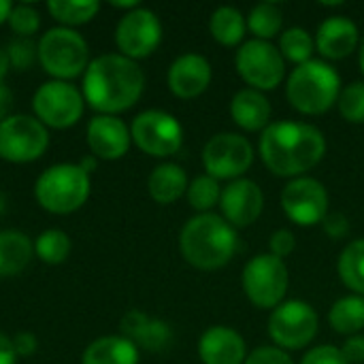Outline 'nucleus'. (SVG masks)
Wrapping results in <instances>:
<instances>
[{"label":"nucleus","mask_w":364,"mask_h":364,"mask_svg":"<svg viewBox=\"0 0 364 364\" xmlns=\"http://www.w3.org/2000/svg\"><path fill=\"white\" fill-rule=\"evenodd\" d=\"M326 154L324 134L305 122H273L262 130L260 156L277 177H303Z\"/></svg>","instance_id":"obj_1"},{"label":"nucleus","mask_w":364,"mask_h":364,"mask_svg":"<svg viewBox=\"0 0 364 364\" xmlns=\"http://www.w3.org/2000/svg\"><path fill=\"white\" fill-rule=\"evenodd\" d=\"M145 75L139 64L122 53H107L92 60L83 75V98L100 115L130 109L143 94Z\"/></svg>","instance_id":"obj_2"},{"label":"nucleus","mask_w":364,"mask_h":364,"mask_svg":"<svg viewBox=\"0 0 364 364\" xmlns=\"http://www.w3.org/2000/svg\"><path fill=\"white\" fill-rule=\"evenodd\" d=\"M237 230L215 213H198L186 222L179 235L181 256L200 271H215L226 267L237 254Z\"/></svg>","instance_id":"obj_3"},{"label":"nucleus","mask_w":364,"mask_h":364,"mask_svg":"<svg viewBox=\"0 0 364 364\" xmlns=\"http://www.w3.org/2000/svg\"><path fill=\"white\" fill-rule=\"evenodd\" d=\"M341 94V77L339 73L322 62V60H309L301 66H296L286 85V96L290 105L305 113V115H322L333 105H337Z\"/></svg>","instance_id":"obj_4"},{"label":"nucleus","mask_w":364,"mask_h":364,"mask_svg":"<svg viewBox=\"0 0 364 364\" xmlns=\"http://www.w3.org/2000/svg\"><path fill=\"white\" fill-rule=\"evenodd\" d=\"M90 188V175L79 164H55L36 179L34 196L45 211L64 215L85 205Z\"/></svg>","instance_id":"obj_5"},{"label":"nucleus","mask_w":364,"mask_h":364,"mask_svg":"<svg viewBox=\"0 0 364 364\" xmlns=\"http://www.w3.org/2000/svg\"><path fill=\"white\" fill-rule=\"evenodd\" d=\"M38 62L58 81L75 79L87 68V43L73 28H51L38 41Z\"/></svg>","instance_id":"obj_6"},{"label":"nucleus","mask_w":364,"mask_h":364,"mask_svg":"<svg viewBox=\"0 0 364 364\" xmlns=\"http://www.w3.org/2000/svg\"><path fill=\"white\" fill-rule=\"evenodd\" d=\"M243 292L258 309H275L284 303L290 275L282 258L273 254L254 256L243 269Z\"/></svg>","instance_id":"obj_7"},{"label":"nucleus","mask_w":364,"mask_h":364,"mask_svg":"<svg viewBox=\"0 0 364 364\" xmlns=\"http://www.w3.org/2000/svg\"><path fill=\"white\" fill-rule=\"evenodd\" d=\"M235 66L241 79L252 90L258 92L275 90L286 75V62L279 49L269 41H260V38L245 41L239 47Z\"/></svg>","instance_id":"obj_8"},{"label":"nucleus","mask_w":364,"mask_h":364,"mask_svg":"<svg viewBox=\"0 0 364 364\" xmlns=\"http://www.w3.org/2000/svg\"><path fill=\"white\" fill-rule=\"evenodd\" d=\"M316 309L305 301H284L269 318V337L279 350H303L318 335Z\"/></svg>","instance_id":"obj_9"},{"label":"nucleus","mask_w":364,"mask_h":364,"mask_svg":"<svg viewBox=\"0 0 364 364\" xmlns=\"http://www.w3.org/2000/svg\"><path fill=\"white\" fill-rule=\"evenodd\" d=\"M83 92H79L68 81H47L43 83L32 100L36 119L51 128H70L83 115Z\"/></svg>","instance_id":"obj_10"},{"label":"nucleus","mask_w":364,"mask_h":364,"mask_svg":"<svg viewBox=\"0 0 364 364\" xmlns=\"http://www.w3.org/2000/svg\"><path fill=\"white\" fill-rule=\"evenodd\" d=\"M130 136L139 149L154 158H168L177 154L183 145V128L166 111H143L134 117Z\"/></svg>","instance_id":"obj_11"},{"label":"nucleus","mask_w":364,"mask_h":364,"mask_svg":"<svg viewBox=\"0 0 364 364\" xmlns=\"http://www.w3.org/2000/svg\"><path fill=\"white\" fill-rule=\"evenodd\" d=\"M49 145L47 128L30 115H9L0 122V158L9 162L38 160Z\"/></svg>","instance_id":"obj_12"},{"label":"nucleus","mask_w":364,"mask_h":364,"mask_svg":"<svg viewBox=\"0 0 364 364\" xmlns=\"http://www.w3.org/2000/svg\"><path fill=\"white\" fill-rule=\"evenodd\" d=\"M254 149L250 141L237 132H220L211 136L203 149V164L213 179H241L252 166Z\"/></svg>","instance_id":"obj_13"},{"label":"nucleus","mask_w":364,"mask_h":364,"mask_svg":"<svg viewBox=\"0 0 364 364\" xmlns=\"http://www.w3.org/2000/svg\"><path fill=\"white\" fill-rule=\"evenodd\" d=\"M160 41H162V23L154 11L143 6L128 11L115 28V43L122 55L134 62L151 55L158 49Z\"/></svg>","instance_id":"obj_14"},{"label":"nucleus","mask_w":364,"mask_h":364,"mask_svg":"<svg viewBox=\"0 0 364 364\" xmlns=\"http://www.w3.org/2000/svg\"><path fill=\"white\" fill-rule=\"evenodd\" d=\"M282 207L296 226H316L328 215V192L314 177H296L284 188Z\"/></svg>","instance_id":"obj_15"},{"label":"nucleus","mask_w":364,"mask_h":364,"mask_svg":"<svg viewBox=\"0 0 364 364\" xmlns=\"http://www.w3.org/2000/svg\"><path fill=\"white\" fill-rule=\"evenodd\" d=\"M220 209H222V218L232 228H247L262 215L264 194L256 181L241 177L230 181L226 188H222Z\"/></svg>","instance_id":"obj_16"},{"label":"nucleus","mask_w":364,"mask_h":364,"mask_svg":"<svg viewBox=\"0 0 364 364\" xmlns=\"http://www.w3.org/2000/svg\"><path fill=\"white\" fill-rule=\"evenodd\" d=\"M130 130L115 115H96L87 124V145L94 158L117 160L130 149Z\"/></svg>","instance_id":"obj_17"},{"label":"nucleus","mask_w":364,"mask_h":364,"mask_svg":"<svg viewBox=\"0 0 364 364\" xmlns=\"http://www.w3.org/2000/svg\"><path fill=\"white\" fill-rule=\"evenodd\" d=\"M211 83V64L205 55L183 53L168 68V87L177 98L200 96Z\"/></svg>","instance_id":"obj_18"},{"label":"nucleus","mask_w":364,"mask_h":364,"mask_svg":"<svg viewBox=\"0 0 364 364\" xmlns=\"http://www.w3.org/2000/svg\"><path fill=\"white\" fill-rule=\"evenodd\" d=\"M198 356L203 364H245V339L228 326H211L198 341Z\"/></svg>","instance_id":"obj_19"},{"label":"nucleus","mask_w":364,"mask_h":364,"mask_svg":"<svg viewBox=\"0 0 364 364\" xmlns=\"http://www.w3.org/2000/svg\"><path fill=\"white\" fill-rule=\"evenodd\" d=\"M360 45L358 26L343 15L328 17L320 23L316 34V49L326 60H343Z\"/></svg>","instance_id":"obj_20"},{"label":"nucleus","mask_w":364,"mask_h":364,"mask_svg":"<svg viewBox=\"0 0 364 364\" xmlns=\"http://www.w3.org/2000/svg\"><path fill=\"white\" fill-rule=\"evenodd\" d=\"M122 337L147 352H164L173 343V328L143 311H130L122 320Z\"/></svg>","instance_id":"obj_21"},{"label":"nucleus","mask_w":364,"mask_h":364,"mask_svg":"<svg viewBox=\"0 0 364 364\" xmlns=\"http://www.w3.org/2000/svg\"><path fill=\"white\" fill-rule=\"evenodd\" d=\"M230 115L235 124L247 132H258L269 126L271 119V102L264 92L245 87L239 90L230 100Z\"/></svg>","instance_id":"obj_22"},{"label":"nucleus","mask_w":364,"mask_h":364,"mask_svg":"<svg viewBox=\"0 0 364 364\" xmlns=\"http://www.w3.org/2000/svg\"><path fill=\"white\" fill-rule=\"evenodd\" d=\"M81 364H139V348L122 335H109L92 341Z\"/></svg>","instance_id":"obj_23"},{"label":"nucleus","mask_w":364,"mask_h":364,"mask_svg":"<svg viewBox=\"0 0 364 364\" xmlns=\"http://www.w3.org/2000/svg\"><path fill=\"white\" fill-rule=\"evenodd\" d=\"M188 175L179 164L166 162L160 164L151 171L149 179H147V190L149 196L158 203V205H171L177 198H181L188 192Z\"/></svg>","instance_id":"obj_24"},{"label":"nucleus","mask_w":364,"mask_h":364,"mask_svg":"<svg viewBox=\"0 0 364 364\" xmlns=\"http://www.w3.org/2000/svg\"><path fill=\"white\" fill-rule=\"evenodd\" d=\"M32 241L19 230H0V277L19 275L32 260Z\"/></svg>","instance_id":"obj_25"},{"label":"nucleus","mask_w":364,"mask_h":364,"mask_svg":"<svg viewBox=\"0 0 364 364\" xmlns=\"http://www.w3.org/2000/svg\"><path fill=\"white\" fill-rule=\"evenodd\" d=\"M245 26L247 23H245L243 13L235 6H220L213 11V15L209 19L211 36L224 47H235V45L243 43Z\"/></svg>","instance_id":"obj_26"},{"label":"nucleus","mask_w":364,"mask_h":364,"mask_svg":"<svg viewBox=\"0 0 364 364\" xmlns=\"http://www.w3.org/2000/svg\"><path fill=\"white\" fill-rule=\"evenodd\" d=\"M328 322L339 335H348V337L358 335L364 328V296L352 294L339 299L331 307Z\"/></svg>","instance_id":"obj_27"},{"label":"nucleus","mask_w":364,"mask_h":364,"mask_svg":"<svg viewBox=\"0 0 364 364\" xmlns=\"http://www.w3.org/2000/svg\"><path fill=\"white\" fill-rule=\"evenodd\" d=\"M337 269L341 282L358 296H364V239L348 243V247L339 256Z\"/></svg>","instance_id":"obj_28"},{"label":"nucleus","mask_w":364,"mask_h":364,"mask_svg":"<svg viewBox=\"0 0 364 364\" xmlns=\"http://www.w3.org/2000/svg\"><path fill=\"white\" fill-rule=\"evenodd\" d=\"M282 23H284V15L275 2H260L247 15V28L260 41H269L277 36L282 30Z\"/></svg>","instance_id":"obj_29"},{"label":"nucleus","mask_w":364,"mask_h":364,"mask_svg":"<svg viewBox=\"0 0 364 364\" xmlns=\"http://www.w3.org/2000/svg\"><path fill=\"white\" fill-rule=\"evenodd\" d=\"M47 9L60 23H64V28H68L90 21L98 13L100 4L94 0H49Z\"/></svg>","instance_id":"obj_30"},{"label":"nucleus","mask_w":364,"mask_h":364,"mask_svg":"<svg viewBox=\"0 0 364 364\" xmlns=\"http://www.w3.org/2000/svg\"><path fill=\"white\" fill-rule=\"evenodd\" d=\"M314 47L316 43L305 28H290L279 36V53L284 55V60H290L296 66L314 60Z\"/></svg>","instance_id":"obj_31"},{"label":"nucleus","mask_w":364,"mask_h":364,"mask_svg":"<svg viewBox=\"0 0 364 364\" xmlns=\"http://www.w3.org/2000/svg\"><path fill=\"white\" fill-rule=\"evenodd\" d=\"M34 254L47 264H60L70 254V239L62 230H45L34 241Z\"/></svg>","instance_id":"obj_32"},{"label":"nucleus","mask_w":364,"mask_h":364,"mask_svg":"<svg viewBox=\"0 0 364 364\" xmlns=\"http://www.w3.org/2000/svg\"><path fill=\"white\" fill-rule=\"evenodd\" d=\"M186 194H188V203L192 209H196L200 213H211V209L215 205H220L222 188H220L218 179H213L209 175H200L188 186Z\"/></svg>","instance_id":"obj_33"},{"label":"nucleus","mask_w":364,"mask_h":364,"mask_svg":"<svg viewBox=\"0 0 364 364\" xmlns=\"http://www.w3.org/2000/svg\"><path fill=\"white\" fill-rule=\"evenodd\" d=\"M339 113L350 124H364V81H354L339 94Z\"/></svg>","instance_id":"obj_34"},{"label":"nucleus","mask_w":364,"mask_h":364,"mask_svg":"<svg viewBox=\"0 0 364 364\" xmlns=\"http://www.w3.org/2000/svg\"><path fill=\"white\" fill-rule=\"evenodd\" d=\"M6 21H9V26H11V30H13L15 34L28 38V36H32V34L38 30V26H41V15H38V11L32 9L30 4H15V6L11 9V13H9V19H6Z\"/></svg>","instance_id":"obj_35"},{"label":"nucleus","mask_w":364,"mask_h":364,"mask_svg":"<svg viewBox=\"0 0 364 364\" xmlns=\"http://www.w3.org/2000/svg\"><path fill=\"white\" fill-rule=\"evenodd\" d=\"M6 55H9V62L15 70H26L34 64V60L38 58V47L30 41V38H15L9 43L6 47Z\"/></svg>","instance_id":"obj_36"},{"label":"nucleus","mask_w":364,"mask_h":364,"mask_svg":"<svg viewBox=\"0 0 364 364\" xmlns=\"http://www.w3.org/2000/svg\"><path fill=\"white\" fill-rule=\"evenodd\" d=\"M301 364H348L341 350L335 346H318L305 354Z\"/></svg>","instance_id":"obj_37"},{"label":"nucleus","mask_w":364,"mask_h":364,"mask_svg":"<svg viewBox=\"0 0 364 364\" xmlns=\"http://www.w3.org/2000/svg\"><path fill=\"white\" fill-rule=\"evenodd\" d=\"M269 247H271V252L269 254H273V256H277V258H286V256H290L294 250H296V237H294V232L292 230H288V228H279V230H275L273 235H271V241H269Z\"/></svg>","instance_id":"obj_38"},{"label":"nucleus","mask_w":364,"mask_h":364,"mask_svg":"<svg viewBox=\"0 0 364 364\" xmlns=\"http://www.w3.org/2000/svg\"><path fill=\"white\" fill-rule=\"evenodd\" d=\"M245 364H294L292 358L279 350V348H271V346H264V348H256L250 356Z\"/></svg>","instance_id":"obj_39"},{"label":"nucleus","mask_w":364,"mask_h":364,"mask_svg":"<svg viewBox=\"0 0 364 364\" xmlns=\"http://www.w3.org/2000/svg\"><path fill=\"white\" fill-rule=\"evenodd\" d=\"M322 228L331 239H343L350 232V220L339 211H328V215L322 220Z\"/></svg>","instance_id":"obj_40"},{"label":"nucleus","mask_w":364,"mask_h":364,"mask_svg":"<svg viewBox=\"0 0 364 364\" xmlns=\"http://www.w3.org/2000/svg\"><path fill=\"white\" fill-rule=\"evenodd\" d=\"M343 358L348 364H363L364 363V337L363 335H354L348 337V341L339 348Z\"/></svg>","instance_id":"obj_41"},{"label":"nucleus","mask_w":364,"mask_h":364,"mask_svg":"<svg viewBox=\"0 0 364 364\" xmlns=\"http://www.w3.org/2000/svg\"><path fill=\"white\" fill-rule=\"evenodd\" d=\"M13 348L17 356H30L36 352V337L32 333H17L13 337Z\"/></svg>","instance_id":"obj_42"},{"label":"nucleus","mask_w":364,"mask_h":364,"mask_svg":"<svg viewBox=\"0 0 364 364\" xmlns=\"http://www.w3.org/2000/svg\"><path fill=\"white\" fill-rule=\"evenodd\" d=\"M17 354L13 348V339H9L4 333H0V364H15Z\"/></svg>","instance_id":"obj_43"},{"label":"nucleus","mask_w":364,"mask_h":364,"mask_svg":"<svg viewBox=\"0 0 364 364\" xmlns=\"http://www.w3.org/2000/svg\"><path fill=\"white\" fill-rule=\"evenodd\" d=\"M11 105H13V94L11 90L0 83V122H4L9 117V111H11Z\"/></svg>","instance_id":"obj_44"},{"label":"nucleus","mask_w":364,"mask_h":364,"mask_svg":"<svg viewBox=\"0 0 364 364\" xmlns=\"http://www.w3.org/2000/svg\"><path fill=\"white\" fill-rule=\"evenodd\" d=\"M9 68H11V62H9L6 49H0V83H2L4 75L9 73Z\"/></svg>","instance_id":"obj_45"},{"label":"nucleus","mask_w":364,"mask_h":364,"mask_svg":"<svg viewBox=\"0 0 364 364\" xmlns=\"http://www.w3.org/2000/svg\"><path fill=\"white\" fill-rule=\"evenodd\" d=\"M79 166H81V168H83V171L90 175V173L96 168V158H94V156H87V158H83V160L79 162Z\"/></svg>","instance_id":"obj_46"},{"label":"nucleus","mask_w":364,"mask_h":364,"mask_svg":"<svg viewBox=\"0 0 364 364\" xmlns=\"http://www.w3.org/2000/svg\"><path fill=\"white\" fill-rule=\"evenodd\" d=\"M11 9H13V4H11V2H6V0H0V23H4V21L9 19V13H11Z\"/></svg>","instance_id":"obj_47"},{"label":"nucleus","mask_w":364,"mask_h":364,"mask_svg":"<svg viewBox=\"0 0 364 364\" xmlns=\"http://www.w3.org/2000/svg\"><path fill=\"white\" fill-rule=\"evenodd\" d=\"M111 6H115V9H136L139 6V2L136 0H128V2H117V0H111Z\"/></svg>","instance_id":"obj_48"},{"label":"nucleus","mask_w":364,"mask_h":364,"mask_svg":"<svg viewBox=\"0 0 364 364\" xmlns=\"http://www.w3.org/2000/svg\"><path fill=\"white\" fill-rule=\"evenodd\" d=\"M358 64H360V70H363L364 75V38L360 41V45H358Z\"/></svg>","instance_id":"obj_49"},{"label":"nucleus","mask_w":364,"mask_h":364,"mask_svg":"<svg viewBox=\"0 0 364 364\" xmlns=\"http://www.w3.org/2000/svg\"><path fill=\"white\" fill-rule=\"evenodd\" d=\"M4 211H6V196L0 192V215H2Z\"/></svg>","instance_id":"obj_50"}]
</instances>
